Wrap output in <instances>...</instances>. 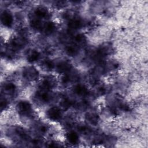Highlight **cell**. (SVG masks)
<instances>
[{
    "mask_svg": "<svg viewBox=\"0 0 148 148\" xmlns=\"http://www.w3.org/2000/svg\"><path fill=\"white\" fill-rule=\"evenodd\" d=\"M29 24H30V26L31 27V28H32L35 30L42 29V27H43L42 21L38 17L32 18L30 21Z\"/></svg>",
    "mask_w": 148,
    "mask_h": 148,
    "instance_id": "ac0fdd59",
    "label": "cell"
},
{
    "mask_svg": "<svg viewBox=\"0 0 148 148\" xmlns=\"http://www.w3.org/2000/svg\"><path fill=\"white\" fill-rule=\"evenodd\" d=\"M25 40L23 37H14L13 38L10 42V45L12 50H19L21 49L25 45Z\"/></svg>",
    "mask_w": 148,
    "mask_h": 148,
    "instance_id": "8992f818",
    "label": "cell"
},
{
    "mask_svg": "<svg viewBox=\"0 0 148 148\" xmlns=\"http://www.w3.org/2000/svg\"><path fill=\"white\" fill-rule=\"evenodd\" d=\"M65 52L69 56H75L79 52L78 46L75 43L69 45L65 47Z\"/></svg>",
    "mask_w": 148,
    "mask_h": 148,
    "instance_id": "9a60e30c",
    "label": "cell"
},
{
    "mask_svg": "<svg viewBox=\"0 0 148 148\" xmlns=\"http://www.w3.org/2000/svg\"><path fill=\"white\" fill-rule=\"evenodd\" d=\"M57 84V81L55 77L52 76H47L45 77L42 81L40 85V88L50 90L54 88Z\"/></svg>",
    "mask_w": 148,
    "mask_h": 148,
    "instance_id": "3957f363",
    "label": "cell"
},
{
    "mask_svg": "<svg viewBox=\"0 0 148 148\" xmlns=\"http://www.w3.org/2000/svg\"><path fill=\"white\" fill-rule=\"evenodd\" d=\"M3 90L5 92H6V93L12 94L16 90V86L12 83H6L3 85Z\"/></svg>",
    "mask_w": 148,
    "mask_h": 148,
    "instance_id": "d6986e66",
    "label": "cell"
},
{
    "mask_svg": "<svg viewBox=\"0 0 148 148\" xmlns=\"http://www.w3.org/2000/svg\"><path fill=\"white\" fill-rule=\"evenodd\" d=\"M56 68L58 73L65 74L71 70L72 65L67 61H61L57 64Z\"/></svg>",
    "mask_w": 148,
    "mask_h": 148,
    "instance_id": "52a82bcc",
    "label": "cell"
},
{
    "mask_svg": "<svg viewBox=\"0 0 148 148\" xmlns=\"http://www.w3.org/2000/svg\"><path fill=\"white\" fill-rule=\"evenodd\" d=\"M8 101H6V99H1V110H2L3 109H5L7 106H8Z\"/></svg>",
    "mask_w": 148,
    "mask_h": 148,
    "instance_id": "d4e9b609",
    "label": "cell"
},
{
    "mask_svg": "<svg viewBox=\"0 0 148 148\" xmlns=\"http://www.w3.org/2000/svg\"><path fill=\"white\" fill-rule=\"evenodd\" d=\"M35 14L38 18H46L49 15V12L45 7L39 6L35 9Z\"/></svg>",
    "mask_w": 148,
    "mask_h": 148,
    "instance_id": "2e32d148",
    "label": "cell"
},
{
    "mask_svg": "<svg viewBox=\"0 0 148 148\" xmlns=\"http://www.w3.org/2000/svg\"><path fill=\"white\" fill-rule=\"evenodd\" d=\"M79 131L81 134L84 135H87L90 133V129L86 126H81L79 128Z\"/></svg>",
    "mask_w": 148,
    "mask_h": 148,
    "instance_id": "603a6c76",
    "label": "cell"
},
{
    "mask_svg": "<svg viewBox=\"0 0 148 148\" xmlns=\"http://www.w3.org/2000/svg\"><path fill=\"white\" fill-rule=\"evenodd\" d=\"M62 110L60 108L53 106L50 108L47 112V117L51 120L57 121L62 116Z\"/></svg>",
    "mask_w": 148,
    "mask_h": 148,
    "instance_id": "277c9868",
    "label": "cell"
},
{
    "mask_svg": "<svg viewBox=\"0 0 148 148\" xmlns=\"http://www.w3.org/2000/svg\"><path fill=\"white\" fill-rule=\"evenodd\" d=\"M73 92L75 94L79 96H84L88 92L87 87L83 84H77L73 88Z\"/></svg>",
    "mask_w": 148,
    "mask_h": 148,
    "instance_id": "30bf717a",
    "label": "cell"
},
{
    "mask_svg": "<svg viewBox=\"0 0 148 148\" xmlns=\"http://www.w3.org/2000/svg\"><path fill=\"white\" fill-rule=\"evenodd\" d=\"M16 131L17 134L22 139H27L28 138V135L24 129L18 127L16 128Z\"/></svg>",
    "mask_w": 148,
    "mask_h": 148,
    "instance_id": "7402d4cb",
    "label": "cell"
},
{
    "mask_svg": "<svg viewBox=\"0 0 148 148\" xmlns=\"http://www.w3.org/2000/svg\"><path fill=\"white\" fill-rule=\"evenodd\" d=\"M66 138L68 143L72 145L76 144L79 141L78 135L73 131H71L67 133L66 135Z\"/></svg>",
    "mask_w": 148,
    "mask_h": 148,
    "instance_id": "e0dca14e",
    "label": "cell"
},
{
    "mask_svg": "<svg viewBox=\"0 0 148 148\" xmlns=\"http://www.w3.org/2000/svg\"><path fill=\"white\" fill-rule=\"evenodd\" d=\"M86 119L88 123L92 125H96L98 124L99 119L98 116L95 113H88L86 116Z\"/></svg>",
    "mask_w": 148,
    "mask_h": 148,
    "instance_id": "7c38bea8",
    "label": "cell"
},
{
    "mask_svg": "<svg viewBox=\"0 0 148 148\" xmlns=\"http://www.w3.org/2000/svg\"><path fill=\"white\" fill-rule=\"evenodd\" d=\"M40 53L38 51L35 49L29 50L26 54V58L29 62H34L39 60Z\"/></svg>",
    "mask_w": 148,
    "mask_h": 148,
    "instance_id": "ba28073f",
    "label": "cell"
},
{
    "mask_svg": "<svg viewBox=\"0 0 148 148\" xmlns=\"http://www.w3.org/2000/svg\"><path fill=\"white\" fill-rule=\"evenodd\" d=\"M1 22L6 27H10L13 23L12 15L8 12H3L1 14Z\"/></svg>",
    "mask_w": 148,
    "mask_h": 148,
    "instance_id": "9c48e42d",
    "label": "cell"
},
{
    "mask_svg": "<svg viewBox=\"0 0 148 148\" xmlns=\"http://www.w3.org/2000/svg\"><path fill=\"white\" fill-rule=\"evenodd\" d=\"M35 97L40 102L45 103L49 102L51 99V95L49 92V90L39 88V90L36 93Z\"/></svg>",
    "mask_w": 148,
    "mask_h": 148,
    "instance_id": "5b68a950",
    "label": "cell"
},
{
    "mask_svg": "<svg viewBox=\"0 0 148 148\" xmlns=\"http://www.w3.org/2000/svg\"><path fill=\"white\" fill-rule=\"evenodd\" d=\"M16 110L21 116H28L32 112V107L30 103L26 101H21L17 103Z\"/></svg>",
    "mask_w": 148,
    "mask_h": 148,
    "instance_id": "6da1fadb",
    "label": "cell"
},
{
    "mask_svg": "<svg viewBox=\"0 0 148 148\" xmlns=\"http://www.w3.org/2000/svg\"><path fill=\"white\" fill-rule=\"evenodd\" d=\"M47 131H48V127H47V125H40L38 128V131L41 134L46 133Z\"/></svg>",
    "mask_w": 148,
    "mask_h": 148,
    "instance_id": "cb8c5ba5",
    "label": "cell"
},
{
    "mask_svg": "<svg viewBox=\"0 0 148 148\" xmlns=\"http://www.w3.org/2000/svg\"><path fill=\"white\" fill-rule=\"evenodd\" d=\"M56 25L53 22L49 21L46 23L44 25H43L42 30L43 31V32L46 35H50L51 34L54 32L56 30Z\"/></svg>",
    "mask_w": 148,
    "mask_h": 148,
    "instance_id": "8fae6325",
    "label": "cell"
},
{
    "mask_svg": "<svg viewBox=\"0 0 148 148\" xmlns=\"http://www.w3.org/2000/svg\"><path fill=\"white\" fill-rule=\"evenodd\" d=\"M54 63L53 61L49 59L46 58L42 61L40 63V66L43 69V70L45 71H51L54 67Z\"/></svg>",
    "mask_w": 148,
    "mask_h": 148,
    "instance_id": "5bb4252c",
    "label": "cell"
},
{
    "mask_svg": "<svg viewBox=\"0 0 148 148\" xmlns=\"http://www.w3.org/2000/svg\"><path fill=\"white\" fill-rule=\"evenodd\" d=\"M82 26L81 20L77 18H71L68 23V27L72 30H77Z\"/></svg>",
    "mask_w": 148,
    "mask_h": 148,
    "instance_id": "4fadbf2b",
    "label": "cell"
},
{
    "mask_svg": "<svg viewBox=\"0 0 148 148\" xmlns=\"http://www.w3.org/2000/svg\"><path fill=\"white\" fill-rule=\"evenodd\" d=\"M75 44L77 46L80 45H83L86 42V38L83 34H77L75 36L74 38Z\"/></svg>",
    "mask_w": 148,
    "mask_h": 148,
    "instance_id": "44dd1931",
    "label": "cell"
},
{
    "mask_svg": "<svg viewBox=\"0 0 148 148\" xmlns=\"http://www.w3.org/2000/svg\"><path fill=\"white\" fill-rule=\"evenodd\" d=\"M60 106L61 110H66L71 106V102L68 98H64L60 102Z\"/></svg>",
    "mask_w": 148,
    "mask_h": 148,
    "instance_id": "ffe728a7",
    "label": "cell"
},
{
    "mask_svg": "<svg viewBox=\"0 0 148 148\" xmlns=\"http://www.w3.org/2000/svg\"><path fill=\"white\" fill-rule=\"evenodd\" d=\"M38 76L39 72L34 66H27L23 71V77L28 81L35 80L38 77Z\"/></svg>",
    "mask_w": 148,
    "mask_h": 148,
    "instance_id": "7a4b0ae2",
    "label": "cell"
}]
</instances>
